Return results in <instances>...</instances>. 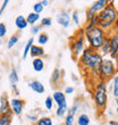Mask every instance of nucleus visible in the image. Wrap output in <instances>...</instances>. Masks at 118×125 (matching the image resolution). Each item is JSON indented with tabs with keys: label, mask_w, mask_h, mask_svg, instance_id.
Returning <instances> with one entry per match:
<instances>
[{
	"label": "nucleus",
	"mask_w": 118,
	"mask_h": 125,
	"mask_svg": "<svg viewBox=\"0 0 118 125\" xmlns=\"http://www.w3.org/2000/svg\"><path fill=\"white\" fill-rule=\"evenodd\" d=\"M102 62H103V57L100 55V52L88 48V47L84 49L81 57L79 58V67L86 69V74L91 75L94 79H99Z\"/></svg>",
	"instance_id": "f257e3e1"
},
{
	"label": "nucleus",
	"mask_w": 118,
	"mask_h": 125,
	"mask_svg": "<svg viewBox=\"0 0 118 125\" xmlns=\"http://www.w3.org/2000/svg\"><path fill=\"white\" fill-rule=\"evenodd\" d=\"M98 18H99L98 26L100 29H102L103 31H106L107 33H109V31H111L115 27L116 23L118 21V10L114 6L112 1H110L108 6L98 14Z\"/></svg>",
	"instance_id": "f03ea898"
},
{
	"label": "nucleus",
	"mask_w": 118,
	"mask_h": 125,
	"mask_svg": "<svg viewBox=\"0 0 118 125\" xmlns=\"http://www.w3.org/2000/svg\"><path fill=\"white\" fill-rule=\"evenodd\" d=\"M107 38H108V33L100 29L99 26L94 27L93 30L88 31V32H85V40L88 44V48H91L95 51L100 50Z\"/></svg>",
	"instance_id": "7ed1b4c3"
},
{
	"label": "nucleus",
	"mask_w": 118,
	"mask_h": 125,
	"mask_svg": "<svg viewBox=\"0 0 118 125\" xmlns=\"http://www.w3.org/2000/svg\"><path fill=\"white\" fill-rule=\"evenodd\" d=\"M85 32L83 31V29H79L77 32H75V34L69 39V50L72 53L73 58L79 59L82 52L85 49Z\"/></svg>",
	"instance_id": "20e7f679"
},
{
	"label": "nucleus",
	"mask_w": 118,
	"mask_h": 125,
	"mask_svg": "<svg viewBox=\"0 0 118 125\" xmlns=\"http://www.w3.org/2000/svg\"><path fill=\"white\" fill-rule=\"evenodd\" d=\"M93 100H94L95 107L99 110H105L108 104V88L107 82L98 81L94 85L93 90Z\"/></svg>",
	"instance_id": "39448f33"
},
{
	"label": "nucleus",
	"mask_w": 118,
	"mask_h": 125,
	"mask_svg": "<svg viewBox=\"0 0 118 125\" xmlns=\"http://www.w3.org/2000/svg\"><path fill=\"white\" fill-rule=\"evenodd\" d=\"M117 66L114 62L112 59H108V58H103L102 62V66L100 69V75H99V81H103L107 82L108 80L114 79V76L117 73Z\"/></svg>",
	"instance_id": "423d86ee"
},
{
	"label": "nucleus",
	"mask_w": 118,
	"mask_h": 125,
	"mask_svg": "<svg viewBox=\"0 0 118 125\" xmlns=\"http://www.w3.org/2000/svg\"><path fill=\"white\" fill-rule=\"evenodd\" d=\"M109 2H110V1H107V0H97V1H94V2L88 8V10H86V14H85L86 21L91 20L92 17L97 16L100 11H102L106 7L108 6Z\"/></svg>",
	"instance_id": "0eeeda50"
},
{
	"label": "nucleus",
	"mask_w": 118,
	"mask_h": 125,
	"mask_svg": "<svg viewBox=\"0 0 118 125\" xmlns=\"http://www.w3.org/2000/svg\"><path fill=\"white\" fill-rule=\"evenodd\" d=\"M9 106L13 115L20 116L23 114L24 107H25V100L17 98V97H11V98H9Z\"/></svg>",
	"instance_id": "6e6552de"
},
{
	"label": "nucleus",
	"mask_w": 118,
	"mask_h": 125,
	"mask_svg": "<svg viewBox=\"0 0 118 125\" xmlns=\"http://www.w3.org/2000/svg\"><path fill=\"white\" fill-rule=\"evenodd\" d=\"M56 22L64 29H67V27L70 26V23H72V18H70V15H69L67 11H60L56 15Z\"/></svg>",
	"instance_id": "1a4fd4ad"
},
{
	"label": "nucleus",
	"mask_w": 118,
	"mask_h": 125,
	"mask_svg": "<svg viewBox=\"0 0 118 125\" xmlns=\"http://www.w3.org/2000/svg\"><path fill=\"white\" fill-rule=\"evenodd\" d=\"M109 42H110V51L109 55L111 57V59L118 53V32H114V34L108 35Z\"/></svg>",
	"instance_id": "9d476101"
},
{
	"label": "nucleus",
	"mask_w": 118,
	"mask_h": 125,
	"mask_svg": "<svg viewBox=\"0 0 118 125\" xmlns=\"http://www.w3.org/2000/svg\"><path fill=\"white\" fill-rule=\"evenodd\" d=\"M29 88L32 90L33 92L38 93V94H43L46 92V88H44V84L42 82H40L38 80H33V81H30L29 82Z\"/></svg>",
	"instance_id": "9b49d317"
},
{
	"label": "nucleus",
	"mask_w": 118,
	"mask_h": 125,
	"mask_svg": "<svg viewBox=\"0 0 118 125\" xmlns=\"http://www.w3.org/2000/svg\"><path fill=\"white\" fill-rule=\"evenodd\" d=\"M51 97H52L53 102H55V105H57V107L64 105V104H67V98H66V94L64 93V91L56 90Z\"/></svg>",
	"instance_id": "f8f14e48"
},
{
	"label": "nucleus",
	"mask_w": 118,
	"mask_h": 125,
	"mask_svg": "<svg viewBox=\"0 0 118 125\" xmlns=\"http://www.w3.org/2000/svg\"><path fill=\"white\" fill-rule=\"evenodd\" d=\"M0 114H13L9 106V99L6 94L0 97Z\"/></svg>",
	"instance_id": "ddd939ff"
},
{
	"label": "nucleus",
	"mask_w": 118,
	"mask_h": 125,
	"mask_svg": "<svg viewBox=\"0 0 118 125\" xmlns=\"http://www.w3.org/2000/svg\"><path fill=\"white\" fill-rule=\"evenodd\" d=\"M46 55V51L43 49V47L38 46V44H33L32 48H31V51H30V56L32 57L33 59L35 58H43Z\"/></svg>",
	"instance_id": "4468645a"
},
{
	"label": "nucleus",
	"mask_w": 118,
	"mask_h": 125,
	"mask_svg": "<svg viewBox=\"0 0 118 125\" xmlns=\"http://www.w3.org/2000/svg\"><path fill=\"white\" fill-rule=\"evenodd\" d=\"M15 26L18 31H24L29 26L27 24V21H26V17L23 16V15H18V16L15 18Z\"/></svg>",
	"instance_id": "2eb2a0df"
},
{
	"label": "nucleus",
	"mask_w": 118,
	"mask_h": 125,
	"mask_svg": "<svg viewBox=\"0 0 118 125\" xmlns=\"http://www.w3.org/2000/svg\"><path fill=\"white\" fill-rule=\"evenodd\" d=\"M99 25V18H98V15L94 17H92L91 20H88L85 22V24H84V26L82 27L83 31L84 32H88V31L93 30L94 27H97Z\"/></svg>",
	"instance_id": "dca6fc26"
},
{
	"label": "nucleus",
	"mask_w": 118,
	"mask_h": 125,
	"mask_svg": "<svg viewBox=\"0 0 118 125\" xmlns=\"http://www.w3.org/2000/svg\"><path fill=\"white\" fill-rule=\"evenodd\" d=\"M44 66H46V62L42 58H35L32 60V68L34 72L41 73L44 69Z\"/></svg>",
	"instance_id": "f3484780"
},
{
	"label": "nucleus",
	"mask_w": 118,
	"mask_h": 125,
	"mask_svg": "<svg viewBox=\"0 0 118 125\" xmlns=\"http://www.w3.org/2000/svg\"><path fill=\"white\" fill-rule=\"evenodd\" d=\"M90 123H91V118L85 113L79 114L76 118V125H90Z\"/></svg>",
	"instance_id": "a211bd4d"
},
{
	"label": "nucleus",
	"mask_w": 118,
	"mask_h": 125,
	"mask_svg": "<svg viewBox=\"0 0 118 125\" xmlns=\"http://www.w3.org/2000/svg\"><path fill=\"white\" fill-rule=\"evenodd\" d=\"M8 79H9V82L10 84H11V86L16 85L17 83H18V81H20V77H18V73H17L16 68H11L9 72V76H8Z\"/></svg>",
	"instance_id": "6ab92c4d"
},
{
	"label": "nucleus",
	"mask_w": 118,
	"mask_h": 125,
	"mask_svg": "<svg viewBox=\"0 0 118 125\" xmlns=\"http://www.w3.org/2000/svg\"><path fill=\"white\" fill-rule=\"evenodd\" d=\"M48 41H49V35L46 32H41L38 35V38H36V42H38L36 44L38 46H41V47L46 46L47 43H48Z\"/></svg>",
	"instance_id": "aec40b11"
},
{
	"label": "nucleus",
	"mask_w": 118,
	"mask_h": 125,
	"mask_svg": "<svg viewBox=\"0 0 118 125\" xmlns=\"http://www.w3.org/2000/svg\"><path fill=\"white\" fill-rule=\"evenodd\" d=\"M26 21H27V24H29V25L34 26V25H36V23L40 21V15H38V14L32 11V13H30L26 16Z\"/></svg>",
	"instance_id": "412c9836"
},
{
	"label": "nucleus",
	"mask_w": 118,
	"mask_h": 125,
	"mask_svg": "<svg viewBox=\"0 0 118 125\" xmlns=\"http://www.w3.org/2000/svg\"><path fill=\"white\" fill-rule=\"evenodd\" d=\"M34 38H30L29 40H27V42H26V44H25V48H24V50H23V59H26L27 58V56L30 55V51H31V48H32V46L34 44Z\"/></svg>",
	"instance_id": "4be33fe9"
},
{
	"label": "nucleus",
	"mask_w": 118,
	"mask_h": 125,
	"mask_svg": "<svg viewBox=\"0 0 118 125\" xmlns=\"http://www.w3.org/2000/svg\"><path fill=\"white\" fill-rule=\"evenodd\" d=\"M60 79H61V71L59 68H55V71L51 74L50 81H51V83H52L53 85H57L59 83V81H60Z\"/></svg>",
	"instance_id": "5701e85b"
},
{
	"label": "nucleus",
	"mask_w": 118,
	"mask_h": 125,
	"mask_svg": "<svg viewBox=\"0 0 118 125\" xmlns=\"http://www.w3.org/2000/svg\"><path fill=\"white\" fill-rule=\"evenodd\" d=\"M68 104H64V105L59 106L56 109V115L58 117H65L67 115V113H68Z\"/></svg>",
	"instance_id": "b1692460"
},
{
	"label": "nucleus",
	"mask_w": 118,
	"mask_h": 125,
	"mask_svg": "<svg viewBox=\"0 0 118 125\" xmlns=\"http://www.w3.org/2000/svg\"><path fill=\"white\" fill-rule=\"evenodd\" d=\"M35 125H53V119L50 116H41L36 121Z\"/></svg>",
	"instance_id": "393cba45"
},
{
	"label": "nucleus",
	"mask_w": 118,
	"mask_h": 125,
	"mask_svg": "<svg viewBox=\"0 0 118 125\" xmlns=\"http://www.w3.org/2000/svg\"><path fill=\"white\" fill-rule=\"evenodd\" d=\"M109 51H110V42H109V38H107L105 43H103V46L99 50V52H100V55H101L102 57H105L109 53Z\"/></svg>",
	"instance_id": "a878e982"
},
{
	"label": "nucleus",
	"mask_w": 118,
	"mask_h": 125,
	"mask_svg": "<svg viewBox=\"0 0 118 125\" xmlns=\"http://www.w3.org/2000/svg\"><path fill=\"white\" fill-rule=\"evenodd\" d=\"M111 93L114 98H118V74H116L112 79V84H111Z\"/></svg>",
	"instance_id": "bb28decb"
},
{
	"label": "nucleus",
	"mask_w": 118,
	"mask_h": 125,
	"mask_svg": "<svg viewBox=\"0 0 118 125\" xmlns=\"http://www.w3.org/2000/svg\"><path fill=\"white\" fill-rule=\"evenodd\" d=\"M18 41H20V36L17 35V34H13L8 39V41H7V48L8 49H13L14 47L18 43Z\"/></svg>",
	"instance_id": "cd10ccee"
},
{
	"label": "nucleus",
	"mask_w": 118,
	"mask_h": 125,
	"mask_svg": "<svg viewBox=\"0 0 118 125\" xmlns=\"http://www.w3.org/2000/svg\"><path fill=\"white\" fill-rule=\"evenodd\" d=\"M13 114H0V125H10Z\"/></svg>",
	"instance_id": "c85d7f7f"
},
{
	"label": "nucleus",
	"mask_w": 118,
	"mask_h": 125,
	"mask_svg": "<svg viewBox=\"0 0 118 125\" xmlns=\"http://www.w3.org/2000/svg\"><path fill=\"white\" fill-rule=\"evenodd\" d=\"M44 107H46L47 110H49V112H51L53 109V107H55V102H53V99L51 95H48L46 98V100H44Z\"/></svg>",
	"instance_id": "c756f323"
},
{
	"label": "nucleus",
	"mask_w": 118,
	"mask_h": 125,
	"mask_svg": "<svg viewBox=\"0 0 118 125\" xmlns=\"http://www.w3.org/2000/svg\"><path fill=\"white\" fill-rule=\"evenodd\" d=\"M41 27H50L51 25H52V18L49 16L47 17H43V18H41Z\"/></svg>",
	"instance_id": "7c9ffc66"
},
{
	"label": "nucleus",
	"mask_w": 118,
	"mask_h": 125,
	"mask_svg": "<svg viewBox=\"0 0 118 125\" xmlns=\"http://www.w3.org/2000/svg\"><path fill=\"white\" fill-rule=\"evenodd\" d=\"M64 125H76L75 116H73V115H69V114H67V115L65 116Z\"/></svg>",
	"instance_id": "2f4dec72"
},
{
	"label": "nucleus",
	"mask_w": 118,
	"mask_h": 125,
	"mask_svg": "<svg viewBox=\"0 0 118 125\" xmlns=\"http://www.w3.org/2000/svg\"><path fill=\"white\" fill-rule=\"evenodd\" d=\"M70 18H72V22L75 25H77L79 26V24H81V18H79V14L77 10H74L72 13V15H70Z\"/></svg>",
	"instance_id": "473e14b6"
},
{
	"label": "nucleus",
	"mask_w": 118,
	"mask_h": 125,
	"mask_svg": "<svg viewBox=\"0 0 118 125\" xmlns=\"http://www.w3.org/2000/svg\"><path fill=\"white\" fill-rule=\"evenodd\" d=\"M43 9H44V7L42 6L41 1H38V2H35L34 5H33V13L38 14V15H40V14L42 13Z\"/></svg>",
	"instance_id": "72a5a7b5"
},
{
	"label": "nucleus",
	"mask_w": 118,
	"mask_h": 125,
	"mask_svg": "<svg viewBox=\"0 0 118 125\" xmlns=\"http://www.w3.org/2000/svg\"><path fill=\"white\" fill-rule=\"evenodd\" d=\"M79 104H74V105H72L68 108V114H69V115L75 116L76 114H77V112H79Z\"/></svg>",
	"instance_id": "f704fd0d"
},
{
	"label": "nucleus",
	"mask_w": 118,
	"mask_h": 125,
	"mask_svg": "<svg viewBox=\"0 0 118 125\" xmlns=\"http://www.w3.org/2000/svg\"><path fill=\"white\" fill-rule=\"evenodd\" d=\"M41 30H42V27L41 25H34V26H31V34L32 35H39L40 33H41Z\"/></svg>",
	"instance_id": "c9c22d12"
},
{
	"label": "nucleus",
	"mask_w": 118,
	"mask_h": 125,
	"mask_svg": "<svg viewBox=\"0 0 118 125\" xmlns=\"http://www.w3.org/2000/svg\"><path fill=\"white\" fill-rule=\"evenodd\" d=\"M7 32H8V30H7L6 24L3 22H0V39H2L3 36L7 34Z\"/></svg>",
	"instance_id": "e433bc0d"
},
{
	"label": "nucleus",
	"mask_w": 118,
	"mask_h": 125,
	"mask_svg": "<svg viewBox=\"0 0 118 125\" xmlns=\"http://www.w3.org/2000/svg\"><path fill=\"white\" fill-rule=\"evenodd\" d=\"M26 118L29 119V121H31L32 123H34V124H35L36 121H38L40 117H39L38 115H35V114H32V113H30V114H27V115H26Z\"/></svg>",
	"instance_id": "4c0bfd02"
},
{
	"label": "nucleus",
	"mask_w": 118,
	"mask_h": 125,
	"mask_svg": "<svg viewBox=\"0 0 118 125\" xmlns=\"http://www.w3.org/2000/svg\"><path fill=\"white\" fill-rule=\"evenodd\" d=\"M74 91H75V89L73 86H66L65 90H64V93L65 94H72V93H74Z\"/></svg>",
	"instance_id": "58836bf2"
},
{
	"label": "nucleus",
	"mask_w": 118,
	"mask_h": 125,
	"mask_svg": "<svg viewBox=\"0 0 118 125\" xmlns=\"http://www.w3.org/2000/svg\"><path fill=\"white\" fill-rule=\"evenodd\" d=\"M8 3H9V1H8V0H5V1H2V3H1V7H0V11H1V14L3 13V10L6 9V7L8 6Z\"/></svg>",
	"instance_id": "ea45409f"
},
{
	"label": "nucleus",
	"mask_w": 118,
	"mask_h": 125,
	"mask_svg": "<svg viewBox=\"0 0 118 125\" xmlns=\"http://www.w3.org/2000/svg\"><path fill=\"white\" fill-rule=\"evenodd\" d=\"M41 3H42V6L43 7H48V6H50V1H48V0H42V1H41Z\"/></svg>",
	"instance_id": "a19ab883"
},
{
	"label": "nucleus",
	"mask_w": 118,
	"mask_h": 125,
	"mask_svg": "<svg viewBox=\"0 0 118 125\" xmlns=\"http://www.w3.org/2000/svg\"><path fill=\"white\" fill-rule=\"evenodd\" d=\"M108 125H118V121H115V119H111L108 122Z\"/></svg>",
	"instance_id": "79ce46f5"
},
{
	"label": "nucleus",
	"mask_w": 118,
	"mask_h": 125,
	"mask_svg": "<svg viewBox=\"0 0 118 125\" xmlns=\"http://www.w3.org/2000/svg\"><path fill=\"white\" fill-rule=\"evenodd\" d=\"M72 77H73V81H74V82H77V77H76V75L75 74H72Z\"/></svg>",
	"instance_id": "37998d69"
},
{
	"label": "nucleus",
	"mask_w": 118,
	"mask_h": 125,
	"mask_svg": "<svg viewBox=\"0 0 118 125\" xmlns=\"http://www.w3.org/2000/svg\"><path fill=\"white\" fill-rule=\"evenodd\" d=\"M116 114L118 115V106H116Z\"/></svg>",
	"instance_id": "c03bdc74"
},
{
	"label": "nucleus",
	"mask_w": 118,
	"mask_h": 125,
	"mask_svg": "<svg viewBox=\"0 0 118 125\" xmlns=\"http://www.w3.org/2000/svg\"><path fill=\"white\" fill-rule=\"evenodd\" d=\"M1 15H2V14H1V11H0V16H1Z\"/></svg>",
	"instance_id": "a18cd8bd"
}]
</instances>
